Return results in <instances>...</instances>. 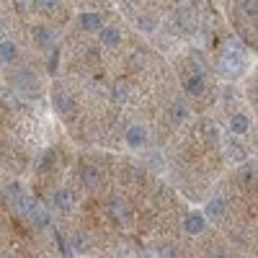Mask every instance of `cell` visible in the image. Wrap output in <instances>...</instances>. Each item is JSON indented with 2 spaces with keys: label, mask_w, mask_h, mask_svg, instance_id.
<instances>
[{
  "label": "cell",
  "mask_w": 258,
  "mask_h": 258,
  "mask_svg": "<svg viewBox=\"0 0 258 258\" xmlns=\"http://www.w3.org/2000/svg\"><path fill=\"white\" fill-rule=\"evenodd\" d=\"M85 248H88V238H85V232H80V230L73 232L70 235V250L73 253H83Z\"/></svg>",
  "instance_id": "cell-18"
},
{
  "label": "cell",
  "mask_w": 258,
  "mask_h": 258,
  "mask_svg": "<svg viewBox=\"0 0 258 258\" xmlns=\"http://www.w3.org/2000/svg\"><path fill=\"white\" fill-rule=\"evenodd\" d=\"M114 101H126V85H116V88H114Z\"/></svg>",
  "instance_id": "cell-24"
},
{
  "label": "cell",
  "mask_w": 258,
  "mask_h": 258,
  "mask_svg": "<svg viewBox=\"0 0 258 258\" xmlns=\"http://www.w3.org/2000/svg\"><path fill=\"white\" fill-rule=\"evenodd\" d=\"M6 194H8V202H11V207H16L21 199H24L26 197V194H24V188H21L18 183H8V188H6Z\"/></svg>",
  "instance_id": "cell-19"
},
{
  "label": "cell",
  "mask_w": 258,
  "mask_h": 258,
  "mask_svg": "<svg viewBox=\"0 0 258 258\" xmlns=\"http://www.w3.org/2000/svg\"><path fill=\"white\" fill-rule=\"evenodd\" d=\"M240 11H243L245 18H258V0H243Z\"/></svg>",
  "instance_id": "cell-22"
},
{
  "label": "cell",
  "mask_w": 258,
  "mask_h": 258,
  "mask_svg": "<svg viewBox=\"0 0 258 258\" xmlns=\"http://www.w3.org/2000/svg\"><path fill=\"white\" fill-rule=\"evenodd\" d=\"M137 29L142 34H153L155 31V18L153 16H137Z\"/></svg>",
  "instance_id": "cell-20"
},
{
  "label": "cell",
  "mask_w": 258,
  "mask_h": 258,
  "mask_svg": "<svg viewBox=\"0 0 258 258\" xmlns=\"http://www.w3.org/2000/svg\"><path fill=\"white\" fill-rule=\"evenodd\" d=\"M188 106L183 103V101H173L170 103V109H168V116H170V121L173 124H183L186 119H188Z\"/></svg>",
  "instance_id": "cell-16"
},
{
  "label": "cell",
  "mask_w": 258,
  "mask_h": 258,
  "mask_svg": "<svg viewBox=\"0 0 258 258\" xmlns=\"http://www.w3.org/2000/svg\"><path fill=\"white\" fill-rule=\"evenodd\" d=\"M217 64H220V73L225 78H238L243 73V57H240V52H235V49L222 52Z\"/></svg>",
  "instance_id": "cell-1"
},
{
  "label": "cell",
  "mask_w": 258,
  "mask_h": 258,
  "mask_svg": "<svg viewBox=\"0 0 258 258\" xmlns=\"http://www.w3.org/2000/svg\"><path fill=\"white\" fill-rule=\"evenodd\" d=\"M158 255H165V258H168V255H176V248H170V245H163V248L158 250Z\"/></svg>",
  "instance_id": "cell-25"
},
{
  "label": "cell",
  "mask_w": 258,
  "mask_h": 258,
  "mask_svg": "<svg viewBox=\"0 0 258 258\" xmlns=\"http://www.w3.org/2000/svg\"><path fill=\"white\" fill-rule=\"evenodd\" d=\"M183 88H186V93L188 96H202L204 91H207V78L202 75V73H191L186 80H183Z\"/></svg>",
  "instance_id": "cell-9"
},
{
  "label": "cell",
  "mask_w": 258,
  "mask_h": 258,
  "mask_svg": "<svg viewBox=\"0 0 258 258\" xmlns=\"http://www.w3.org/2000/svg\"><path fill=\"white\" fill-rule=\"evenodd\" d=\"M52 109H54V114H59V116H68V114L75 109V98H73L68 91L54 88V91H52Z\"/></svg>",
  "instance_id": "cell-4"
},
{
  "label": "cell",
  "mask_w": 258,
  "mask_h": 258,
  "mask_svg": "<svg viewBox=\"0 0 258 258\" xmlns=\"http://www.w3.org/2000/svg\"><path fill=\"white\" fill-rule=\"evenodd\" d=\"M207 214L204 212H188L183 217V232L191 235V238H197V235H202L207 230Z\"/></svg>",
  "instance_id": "cell-3"
},
{
  "label": "cell",
  "mask_w": 258,
  "mask_h": 258,
  "mask_svg": "<svg viewBox=\"0 0 258 258\" xmlns=\"http://www.w3.org/2000/svg\"><path fill=\"white\" fill-rule=\"evenodd\" d=\"M78 26L83 29V31H101V26H103V18L98 16V13H93V11H85V13H80L78 16Z\"/></svg>",
  "instance_id": "cell-13"
},
{
  "label": "cell",
  "mask_w": 258,
  "mask_h": 258,
  "mask_svg": "<svg viewBox=\"0 0 258 258\" xmlns=\"http://www.w3.org/2000/svg\"><path fill=\"white\" fill-rule=\"evenodd\" d=\"M202 212L207 214V220H222L225 214H227V202L220 199V197H214V199H209V202L204 204Z\"/></svg>",
  "instance_id": "cell-12"
},
{
  "label": "cell",
  "mask_w": 258,
  "mask_h": 258,
  "mask_svg": "<svg viewBox=\"0 0 258 258\" xmlns=\"http://www.w3.org/2000/svg\"><path fill=\"white\" fill-rule=\"evenodd\" d=\"M227 129H230V135L232 137H245L250 132V116L238 111V114H232L230 121H227Z\"/></svg>",
  "instance_id": "cell-6"
},
{
  "label": "cell",
  "mask_w": 258,
  "mask_h": 258,
  "mask_svg": "<svg viewBox=\"0 0 258 258\" xmlns=\"http://www.w3.org/2000/svg\"><path fill=\"white\" fill-rule=\"evenodd\" d=\"M54 207L59 209V212H73L75 209V204H78V199H75V194L70 191V188H59V191H54Z\"/></svg>",
  "instance_id": "cell-11"
},
{
  "label": "cell",
  "mask_w": 258,
  "mask_h": 258,
  "mask_svg": "<svg viewBox=\"0 0 258 258\" xmlns=\"http://www.w3.org/2000/svg\"><path fill=\"white\" fill-rule=\"evenodd\" d=\"M13 80H16V88H21V91H36V88H39L36 73H34L31 68H18Z\"/></svg>",
  "instance_id": "cell-7"
},
{
  "label": "cell",
  "mask_w": 258,
  "mask_h": 258,
  "mask_svg": "<svg viewBox=\"0 0 258 258\" xmlns=\"http://www.w3.org/2000/svg\"><path fill=\"white\" fill-rule=\"evenodd\" d=\"M34 44L39 49H44V52H52L54 44H57V36H54V31L49 26H36L34 29Z\"/></svg>",
  "instance_id": "cell-5"
},
{
  "label": "cell",
  "mask_w": 258,
  "mask_h": 258,
  "mask_svg": "<svg viewBox=\"0 0 258 258\" xmlns=\"http://www.w3.org/2000/svg\"><path fill=\"white\" fill-rule=\"evenodd\" d=\"M98 39H101V47L114 49V47L121 44V31H119V26H101Z\"/></svg>",
  "instance_id": "cell-8"
},
{
  "label": "cell",
  "mask_w": 258,
  "mask_h": 258,
  "mask_svg": "<svg viewBox=\"0 0 258 258\" xmlns=\"http://www.w3.org/2000/svg\"><path fill=\"white\" fill-rule=\"evenodd\" d=\"M57 62H59V52H57V47L52 49V54H49V68H47V73L49 75H54L57 73Z\"/></svg>",
  "instance_id": "cell-23"
},
{
  "label": "cell",
  "mask_w": 258,
  "mask_h": 258,
  "mask_svg": "<svg viewBox=\"0 0 258 258\" xmlns=\"http://www.w3.org/2000/svg\"><path fill=\"white\" fill-rule=\"evenodd\" d=\"M29 220L39 227V230H44V227H49L52 225V217H49V212L44 209V207H39V204H34L31 207V212H29Z\"/></svg>",
  "instance_id": "cell-14"
},
{
  "label": "cell",
  "mask_w": 258,
  "mask_h": 258,
  "mask_svg": "<svg viewBox=\"0 0 258 258\" xmlns=\"http://www.w3.org/2000/svg\"><path fill=\"white\" fill-rule=\"evenodd\" d=\"M109 214H111L114 220H119V222H126V220H129V207L124 204V199L111 197V202H109Z\"/></svg>",
  "instance_id": "cell-15"
},
{
  "label": "cell",
  "mask_w": 258,
  "mask_h": 258,
  "mask_svg": "<svg viewBox=\"0 0 258 258\" xmlns=\"http://www.w3.org/2000/svg\"><path fill=\"white\" fill-rule=\"evenodd\" d=\"M34 6L39 11H44V13H54V11H59L62 0H34Z\"/></svg>",
  "instance_id": "cell-21"
},
{
  "label": "cell",
  "mask_w": 258,
  "mask_h": 258,
  "mask_svg": "<svg viewBox=\"0 0 258 258\" xmlns=\"http://www.w3.org/2000/svg\"><path fill=\"white\" fill-rule=\"evenodd\" d=\"M147 140H150V132H147L145 124H132L124 132V142H126V147H132V150H142L147 145Z\"/></svg>",
  "instance_id": "cell-2"
},
{
  "label": "cell",
  "mask_w": 258,
  "mask_h": 258,
  "mask_svg": "<svg viewBox=\"0 0 258 258\" xmlns=\"http://www.w3.org/2000/svg\"><path fill=\"white\" fill-rule=\"evenodd\" d=\"M80 178H83V186H85V188H91V191H98L101 183H103L101 170H98L96 165H85V168L80 170Z\"/></svg>",
  "instance_id": "cell-10"
},
{
  "label": "cell",
  "mask_w": 258,
  "mask_h": 258,
  "mask_svg": "<svg viewBox=\"0 0 258 258\" xmlns=\"http://www.w3.org/2000/svg\"><path fill=\"white\" fill-rule=\"evenodd\" d=\"M16 59H18V47H16V41L3 39V41H0V62L11 64V62H16Z\"/></svg>",
  "instance_id": "cell-17"
}]
</instances>
